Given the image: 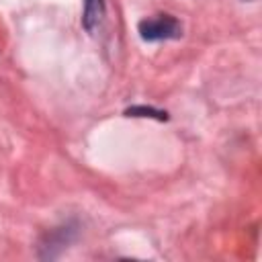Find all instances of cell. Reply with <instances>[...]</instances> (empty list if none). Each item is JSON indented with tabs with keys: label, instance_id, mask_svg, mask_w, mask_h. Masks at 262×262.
I'll return each instance as SVG.
<instances>
[{
	"label": "cell",
	"instance_id": "1",
	"mask_svg": "<svg viewBox=\"0 0 262 262\" xmlns=\"http://www.w3.org/2000/svg\"><path fill=\"white\" fill-rule=\"evenodd\" d=\"M137 31L143 41H168V39H178L182 35V25L176 16L162 12L139 20Z\"/></svg>",
	"mask_w": 262,
	"mask_h": 262
},
{
	"label": "cell",
	"instance_id": "2",
	"mask_svg": "<svg viewBox=\"0 0 262 262\" xmlns=\"http://www.w3.org/2000/svg\"><path fill=\"white\" fill-rule=\"evenodd\" d=\"M104 18V0H84V12H82V25L88 33H96Z\"/></svg>",
	"mask_w": 262,
	"mask_h": 262
},
{
	"label": "cell",
	"instance_id": "4",
	"mask_svg": "<svg viewBox=\"0 0 262 262\" xmlns=\"http://www.w3.org/2000/svg\"><path fill=\"white\" fill-rule=\"evenodd\" d=\"M246 2H252V0H246Z\"/></svg>",
	"mask_w": 262,
	"mask_h": 262
},
{
	"label": "cell",
	"instance_id": "3",
	"mask_svg": "<svg viewBox=\"0 0 262 262\" xmlns=\"http://www.w3.org/2000/svg\"><path fill=\"white\" fill-rule=\"evenodd\" d=\"M127 117H156V119H160V121L168 119L166 113L154 111V108H143V106H133V108H129V111H127Z\"/></svg>",
	"mask_w": 262,
	"mask_h": 262
}]
</instances>
